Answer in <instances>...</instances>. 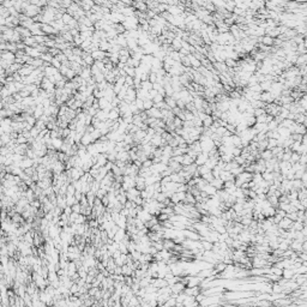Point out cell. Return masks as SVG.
Instances as JSON below:
<instances>
[{"label":"cell","mask_w":307,"mask_h":307,"mask_svg":"<svg viewBox=\"0 0 307 307\" xmlns=\"http://www.w3.org/2000/svg\"><path fill=\"white\" fill-rule=\"evenodd\" d=\"M201 143V149H202V152H210L215 145H214V142L211 140V138H206L205 140H202L199 142Z\"/></svg>","instance_id":"1"},{"label":"cell","mask_w":307,"mask_h":307,"mask_svg":"<svg viewBox=\"0 0 307 307\" xmlns=\"http://www.w3.org/2000/svg\"><path fill=\"white\" fill-rule=\"evenodd\" d=\"M136 217L138 219V220H140L144 224H145L148 221H150L151 220V217H152V215L149 212V211H147V210H144V209H142L138 214H137V216Z\"/></svg>","instance_id":"2"},{"label":"cell","mask_w":307,"mask_h":307,"mask_svg":"<svg viewBox=\"0 0 307 307\" xmlns=\"http://www.w3.org/2000/svg\"><path fill=\"white\" fill-rule=\"evenodd\" d=\"M185 288H186V285L183 283V282H176L175 284H173V285H170V290H172V294H175V295H179V294H181L184 290H185Z\"/></svg>","instance_id":"3"},{"label":"cell","mask_w":307,"mask_h":307,"mask_svg":"<svg viewBox=\"0 0 307 307\" xmlns=\"http://www.w3.org/2000/svg\"><path fill=\"white\" fill-rule=\"evenodd\" d=\"M208 158H209V154H208V152H201V154H198L197 157H196V160H194V165H196L197 167L203 166V165H205V162L208 161Z\"/></svg>","instance_id":"4"},{"label":"cell","mask_w":307,"mask_h":307,"mask_svg":"<svg viewBox=\"0 0 307 307\" xmlns=\"http://www.w3.org/2000/svg\"><path fill=\"white\" fill-rule=\"evenodd\" d=\"M292 224H293V221H290L289 219H287V217H284V219H282V220H281V221L278 222L277 227H278V229L288 230V229H290Z\"/></svg>","instance_id":"5"},{"label":"cell","mask_w":307,"mask_h":307,"mask_svg":"<svg viewBox=\"0 0 307 307\" xmlns=\"http://www.w3.org/2000/svg\"><path fill=\"white\" fill-rule=\"evenodd\" d=\"M134 183H136V188H137L138 191L145 190V179H144V178L137 175V176L134 178Z\"/></svg>","instance_id":"6"},{"label":"cell","mask_w":307,"mask_h":307,"mask_svg":"<svg viewBox=\"0 0 307 307\" xmlns=\"http://www.w3.org/2000/svg\"><path fill=\"white\" fill-rule=\"evenodd\" d=\"M145 113H147L148 118H154V119H162L161 111H160V109H157V108H155V107H152L151 109L147 111Z\"/></svg>","instance_id":"7"},{"label":"cell","mask_w":307,"mask_h":307,"mask_svg":"<svg viewBox=\"0 0 307 307\" xmlns=\"http://www.w3.org/2000/svg\"><path fill=\"white\" fill-rule=\"evenodd\" d=\"M274 97H272V95L270 94L269 91H263L262 94H260V101L262 102H264L265 104H269V103H272L274 102Z\"/></svg>","instance_id":"8"},{"label":"cell","mask_w":307,"mask_h":307,"mask_svg":"<svg viewBox=\"0 0 307 307\" xmlns=\"http://www.w3.org/2000/svg\"><path fill=\"white\" fill-rule=\"evenodd\" d=\"M212 67L219 75H222L224 72H227V66L224 65V63H215V64H212Z\"/></svg>","instance_id":"9"},{"label":"cell","mask_w":307,"mask_h":307,"mask_svg":"<svg viewBox=\"0 0 307 307\" xmlns=\"http://www.w3.org/2000/svg\"><path fill=\"white\" fill-rule=\"evenodd\" d=\"M201 192H204L209 198L210 197H212V196H215L216 194V192H217V190H216L214 186H211L210 184H206L205 186H204V188L201 191Z\"/></svg>","instance_id":"10"},{"label":"cell","mask_w":307,"mask_h":307,"mask_svg":"<svg viewBox=\"0 0 307 307\" xmlns=\"http://www.w3.org/2000/svg\"><path fill=\"white\" fill-rule=\"evenodd\" d=\"M162 66H163V63H162L161 60H158V59H156V58H154L152 61H151V70H150V72L156 73L160 68H162Z\"/></svg>","instance_id":"11"},{"label":"cell","mask_w":307,"mask_h":307,"mask_svg":"<svg viewBox=\"0 0 307 307\" xmlns=\"http://www.w3.org/2000/svg\"><path fill=\"white\" fill-rule=\"evenodd\" d=\"M187 58H188L190 64H191V67H193V70H197V68H199V67L202 66V63L198 60L197 58H194V55H192V54H188Z\"/></svg>","instance_id":"12"},{"label":"cell","mask_w":307,"mask_h":307,"mask_svg":"<svg viewBox=\"0 0 307 307\" xmlns=\"http://www.w3.org/2000/svg\"><path fill=\"white\" fill-rule=\"evenodd\" d=\"M294 270L293 269H290V267H288V269H283L282 270V278H284V280H292L293 277H294Z\"/></svg>","instance_id":"13"},{"label":"cell","mask_w":307,"mask_h":307,"mask_svg":"<svg viewBox=\"0 0 307 307\" xmlns=\"http://www.w3.org/2000/svg\"><path fill=\"white\" fill-rule=\"evenodd\" d=\"M220 179L222 180L223 183H226V181H230V180H234L235 178H234V176L232 175V173H230V172H227V170H221V173H220Z\"/></svg>","instance_id":"14"},{"label":"cell","mask_w":307,"mask_h":307,"mask_svg":"<svg viewBox=\"0 0 307 307\" xmlns=\"http://www.w3.org/2000/svg\"><path fill=\"white\" fill-rule=\"evenodd\" d=\"M150 144L155 148H161L162 147V137L160 134H155L151 140H150Z\"/></svg>","instance_id":"15"},{"label":"cell","mask_w":307,"mask_h":307,"mask_svg":"<svg viewBox=\"0 0 307 307\" xmlns=\"http://www.w3.org/2000/svg\"><path fill=\"white\" fill-rule=\"evenodd\" d=\"M168 168H169L173 173H179L180 170H181L183 166H181V165H179V163H176V162H174V161H172V158H170L169 163H168Z\"/></svg>","instance_id":"16"},{"label":"cell","mask_w":307,"mask_h":307,"mask_svg":"<svg viewBox=\"0 0 307 307\" xmlns=\"http://www.w3.org/2000/svg\"><path fill=\"white\" fill-rule=\"evenodd\" d=\"M181 45H183V40L180 39V37H174L173 39V41H172V43H170V47L174 49V50H180L181 49Z\"/></svg>","instance_id":"17"},{"label":"cell","mask_w":307,"mask_h":307,"mask_svg":"<svg viewBox=\"0 0 307 307\" xmlns=\"http://www.w3.org/2000/svg\"><path fill=\"white\" fill-rule=\"evenodd\" d=\"M125 235H126V232H125V229H118V232L115 233V235H114V242H120V241H122V239L125 238Z\"/></svg>","instance_id":"18"},{"label":"cell","mask_w":307,"mask_h":307,"mask_svg":"<svg viewBox=\"0 0 307 307\" xmlns=\"http://www.w3.org/2000/svg\"><path fill=\"white\" fill-rule=\"evenodd\" d=\"M223 184H224V183L222 181V180H221L220 178H217V179H214L210 183V185H211V186H214V187H215L216 190H217V191H220V190H223Z\"/></svg>","instance_id":"19"},{"label":"cell","mask_w":307,"mask_h":307,"mask_svg":"<svg viewBox=\"0 0 307 307\" xmlns=\"http://www.w3.org/2000/svg\"><path fill=\"white\" fill-rule=\"evenodd\" d=\"M230 138H232V143H233V145H234V147H235V148H240V149H242L241 139H240V137H239L238 134H232V136H230Z\"/></svg>","instance_id":"20"},{"label":"cell","mask_w":307,"mask_h":307,"mask_svg":"<svg viewBox=\"0 0 307 307\" xmlns=\"http://www.w3.org/2000/svg\"><path fill=\"white\" fill-rule=\"evenodd\" d=\"M294 133L300 134V136L306 134V126L302 125V124H295V131H294Z\"/></svg>","instance_id":"21"},{"label":"cell","mask_w":307,"mask_h":307,"mask_svg":"<svg viewBox=\"0 0 307 307\" xmlns=\"http://www.w3.org/2000/svg\"><path fill=\"white\" fill-rule=\"evenodd\" d=\"M192 163H194V158L191 157V156H188L187 154H185V155H184V158H183L181 166H183V167H186V166H190V165H192Z\"/></svg>","instance_id":"22"},{"label":"cell","mask_w":307,"mask_h":307,"mask_svg":"<svg viewBox=\"0 0 307 307\" xmlns=\"http://www.w3.org/2000/svg\"><path fill=\"white\" fill-rule=\"evenodd\" d=\"M306 60H307V55H306V54H303V55H298V59H296V63H295L294 66L300 67V66L306 65Z\"/></svg>","instance_id":"23"},{"label":"cell","mask_w":307,"mask_h":307,"mask_svg":"<svg viewBox=\"0 0 307 307\" xmlns=\"http://www.w3.org/2000/svg\"><path fill=\"white\" fill-rule=\"evenodd\" d=\"M262 178L264 181L266 183H270V181H274V175H272V172H267L265 170L264 173H262Z\"/></svg>","instance_id":"24"},{"label":"cell","mask_w":307,"mask_h":307,"mask_svg":"<svg viewBox=\"0 0 307 307\" xmlns=\"http://www.w3.org/2000/svg\"><path fill=\"white\" fill-rule=\"evenodd\" d=\"M220 160L222 162H224V163H229V162H232L234 160V156L232 154H221L220 155Z\"/></svg>","instance_id":"25"},{"label":"cell","mask_w":307,"mask_h":307,"mask_svg":"<svg viewBox=\"0 0 307 307\" xmlns=\"http://www.w3.org/2000/svg\"><path fill=\"white\" fill-rule=\"evenodd\" d=\"M211 170L206 167V166H199V167H197V173L199 174V176H203V175H205L206 173H210Z\"/></svg>","instance_id":"26"},{"label":"cell","mask_w":307,"mask_h":307,"mask_svg":"<svg viewBox=\"0 0 307 307\" xmlns=\"http://www.w3.org/2000/svg\"><path fill=\"white\" fill-rule=\"evenodd\" d=\"M260 158L264 160V161L271 160V158H272V154H271V151H270V150H264V151H262V152H260Z\"/></svg>","instance_id":"27"},{"label":"cell","mask_w":307,"mask_h":307,"mask_svg":"<svg viewBox=\"0 0 307 307\" xmlns=\"http://www.w3.org/2000/svg\"><path fill=\"white\" fill-rule=\"evenodd\" d=\"M165 102H166V104L170 108V109H174V108L176 107V101H174L172 97H169V96H166L165 97Z\"/></svg>","instance_id":"28"},{"label":"cell","mask_w":307,"mask_h":307,"mask_svg":"<svg viewBox=\"0 0 307 307\" xmlns=\"http://www.w3.org/2000/svg\"><path fill=\"white\" fill-rule=\"evenodd\" d=\"M271 84H272V82H269V81H264V82L259 83V85L262 88V91H269L270 88H271Z\"/></svg>","instance_id":"29"},{"label":"cell","mask_w":307,"mask_h":307,"mask_svg":"<svg viewBox=\"0 0 307 307\" xmlns=\"http://www.w3.org/2000/svg\"><path fill=\"white\" fill-rule=\"evenodd\" d=\"M168 57H169L172 60H174V61H176V63H180V54H179L178 50H172V52L168 54Z\"/></svg>","instance_id":"30"},{"label":"cell","mask_w":307,"mask_h":307,"mask_svg":"<svg viewBox=\"0 0 307 307\" xmlns=\"http://www.w3.org/2000/svg\"><path fill=\"white\" fill-rule=\"evenodd\" d=\"M224 65L227 66V68H234L235 66H238V61H235V60H233V59H226L224 60Z\"/></svg>","instance_id":"31"},{"label":"cell","mask_w":307,"mask_h":307,"mask_svg":"<svg viewBox=\"0 0 307 307\" xmlns=\"http://www.w3.org/2000/svg\"><path fill=\"white\" fill-rule=\"evenodd\" d=\"M203 127H205V129H209L210 126L214 124V120H212V118H211V115H208L203 121Z\"/></svg>","instance_id":"32"},{"label":"cell","mask_w":307,"mask_h":307,"mask_svg":"<svg viewBox=\"0 0 307 307\" xmlns=\"http://www.w3.org/2000/svg\"><path fill=\"white\" fill-rule=\"evenodd\" d=\"M201 242H202V247H203V249H204V251H211V249H212V246H214V244H211L210 241L202 240Z\"/></svg>","instance_id":"33"},{"label":"cell","mask_w":307,"mask_h":307,"mask_svg":"<svg viewBox=\"0 0 307 307\" xmlns=\"http://www.w3.org/2000/svg\"><path fill=\"white\" fill-rule=\"evenodd\" d=\"M140 88H142L143 90H147V91H150V90L152 89V84H151L149 81H145V82H142V83H140Z\"/></svg>","instance_id":"34"},{"label":"cell","mask_w":307,"mask_h":307,"mask_svg":"<svg viewBox=\"0 0 307 307\" xmlns=\"http://www.w3.org/2000/svg\"><path fill=\"white\" fill-rule=\"evenodd\" d=\"M266 126H267V130H269V131H276L277 127H278V124H277L275 120H272V121H270L269 124H266Z\"/></svg>","instance_id":"35"},{"label":"cell","mask_w":307,"mask_h":307,"mask_svg":"<svg viewBox=\"0 0 307 307\" xmlns=\"http://www.w3.org/2000/svg\"><path fill=\"white\" fill-rule=\"evenodd\" d=\"M154 107V102L151 100H144V112H147Z\"/></svg>","instance_id":"36"},{"label":"cell","mask_w":307,"mask_h":307,"mask_svg":"<svg viewBox=\"0 0 307 307\" xmlns=\"http://www.w3.org/2000/svg\"><path fill=\"white\" fill-rule=\"evenodd\" d=\"M299 158H300V154H298V152H292L289 162H290L292 165H293V163H298V162H299Z\"/></svg>","instance_id":"37"},{"label":"cell","mask_w":307,"mask_h":307,"mask_svg":"<svg viewBox=\"0 0 307 307\" xmlns=\"http://www.w3.org/2000/svg\"><path fill=\"white\" fill-rule=\"evenodd\" d=\"M251 91H253V93H257V94H262L263 91H262V88H260V85L259 84H256V85H252V86H247Z\"/></svg>","instance_id":"38"},{"label":"cell","mask_w":307,"mask_h":307,"mask_svg":"<svg viewBox=\"0 0 307 307\" xmlns=\"http://www.w3.org/2000/svg\"><path fill=\"white\" fill-rule=\"evenodd\" d=\"M183 122L184 121H181L178 116H175L174 120H173V125L175 126V129H183Z\"/></svg>","instance_id":"39"},{"label":"cell","mask_w":307,"mask_h":307,"mask_svg":"<svg viewBox=\"0 0 307 307\" xmlns=\"http://www.w3.org/2000/svg\"><path fill=\"white\" fill-rule=\"evenodd\" d=\"M134 103H136V106H137V108H138V111H139V112L144 111V101H143V100L136 98V100H134Z\"/></svg>","instance_id":"40"},{"label":"cell","mask_w":307,"mask_h":307,"mask_svg":"<svg viewBox=\"0 0 307 307\" xmlns=\"http://www.w3.org/2000/svg\"><path fill=\"white\" fill-rule=\"evenodd\" d=\"M226 132H227V130H226V127H221V126H220V127H219V129H216V131H215V133H216V134H217V136H220V137H221V138H222V137H223V136H224V134H226Z\"/></svg>","instance_id":"41"},{"label":"cell","mask_w":307,"mask_h":307,"mask_svg":"<svg viewBox=\"0 0 307 307\" xmlns=\"http://www.w3.org/2000/svg\"><path fill=\"white\" fill-rule=\"evenodd\" d=\"M203 180H205V181L208 183V184H210L212 180H214V176H212V174H211V172L210 173H206L205 175H203V176H201Z\"/></svg>","instance_id":"42"},{"label":"cell","mask_w":307,"mask_h":307,"mask_svg":"<svg viewBox=\"0 0 307 307\" xmlns=\"http://www.w3.org/2000/svg\"><path fill=\"white\" fill-rule=\"evenodd\" d=\"M165 97H166V96H162V95H158V94H157L151 101L154 102V104H156V103H160V102H163V101H165Z\"/></svg>","instance_id":"43"},{"label":"cell","mask_w":307,"mask_h":307,"mask_svg":"<svg viewBox=\"0 0 307 307\" xmlns=\"http://www.w3.org/2000/svg\"><path fill=\"white\" fill-rule=\"evenodd\" d=\"M184 114H185V121H193V119H194L193 113L187 112V111H184Z\"/></svg>","instance_id":"44"},{"label":"cell","mask_w":307,"mask_h":307,"mask_svg":"<svg viewBox=\"0 0 307 307\" xmlns=\"http://www.w3.org/2000/svg\"><path fill=\"white\" fill-rule=\"evenodd\" d=\"M264 114H266V113H265V109H264V108H257V109H255L253 116H255V118H257V116H259V115H264Z\"/></svg>","instance_id":"45"},{"label":"cell","mask_w":307,"mask_h":307,"mask_svg":"<svg viewBox=\"0 0 307 307\" xmlns=\"http://www.w3.org/2000/svg\"><path fill=\"white\" fill-rule=\"evenodd\" d=\"M148 81H149L151 84L156 83V82H157V76H156V73H154V72H150L149 77H148Z\"/></svg>","instance_id":"46"},{"label":"cell","mask_w":307,"mask_h":307,"mask_svg":"<svg viewBox=\"0 0 307 307\" xmlns=\"http://www.w3.org/2000/svg\"><path fill=\"white\" fill-rule=\"evenodd\" d=\"M285 217H287V219H289L290 221H293V222H294V221H296V220H298V214H296V212H290V214H287V215H285Z\"/></svg>","instance_id":"47"},{"label":"cell","mask_w":307,"mask_h":307,"mask_svg":"<svg viewBox=\"0 0 307 307\" xmlns=\"http://www.w3.org/2000/svg\"><path fill=\"white\" fill-rule=\"evenodd\" d=\"M183 158H184V155H179V156H173V157H172V161L176 162V163H179V165H181V163H183Z\"/></svg>","instance_id":"48"},{"label":"cell","mask_w":307,"mask_h":307,"mask_svg":"<svg viewBox=\"0 0 307 307\" xmlns=\"http://www.w3.org/2000/svg\"><path fill=\"white\" fill-rule=\"evenodd\" d=\"M241 150H242V149H240V148H235V147H234V148H233V150H232V155H233L234 157L240 156V155H241Z\"/></svg>","instance_id":"49"},{"label":"cell","mask_w":307,"mask_h":307,"mask_svg":"<svg viewBox=\"0 0 307 307\" xmlns=\"http://www.w3.org/2000/svg\"><path fill=\"white\" fill-rule=\"evenodd\" d=\"M125 84L127 85V86H133V78L126 76V77H125Z\"/></svg>","instance_id":"50"},{"label":"cell","mask_w":307,"mask_h":307,"mask_svg":"<svg viewBox=\"0 0 307 307\" xmlns=\"http://www.w3.org/2000/svg\"><path fill=\"white\" fill-rule=\"evenodd\" d=\"M75 75H76V72H75V71H73V70H71V68H68V70H67V72H66V75H65V76H66V77H67V78H68V79H72V78H73V77H75Z\"/></svg>","instance_id":"51"},{"label":"cell","mask_w":307,"mask_h":307,"mask_svg":"<svg viewBox=\"0 0 307 307\" xmlns=\"http://www.w3.org/2000/svg\"><path fill=\"white\" fill-rule=\"evenodd\" d=\"M306 162H307V157L306 155H300V158H299V163L301 166H306Z\"/></svg>","instance_id":"52"},{"label":"cell","mask_w":307,"mask_h":307,"mask_svg":"<svg viewBox=\"0 0 307 307\" xmlns=\"http://www.w3.org/2000/svg\"><path fill=\"white\" fill-rule=\"evenodd\" d=\"M274 120V116H271V115H267L266 114V124H269L270 121H272Z\"/></svg>","instance_id":"53"}]
</instances>
